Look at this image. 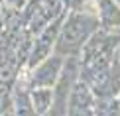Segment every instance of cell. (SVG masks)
<instances>
[{"mask_svg":"<svg viewBox=\"0 0 120 116\" xmlns=\"http://www.w3.org/2000/svg\"><path fill=\"white\" fill-rule=\"evenodd\" d=\"M32 104L28 102L26 97H20L18 98V116H32Z\"/></svg>","mask_w":120,"mask_h":116,"instance_id":"6","label":"cell"},{"mask_svg":"<svg viewBox=\"0 0 120 116\" xmlns=\"http://www.w3.org/2000/svg\"><path fill=\"white\" fill-rule=\"evenodd\" d=\"M98 26V20L91 18L87 14H71L67 24L61 30V36L57 39V51L59 53H77L79 47L85 43L89 34Z\"/></svg>","mask_w":120,"mask_h":116,"instance_id":"1","label":"cell"},{"mask_svg":"<svg viewBox=\"0 0 120 116\" xmlns=\"http://www.w3.org/2000/svg\"><path fill=\"white\" fill-rule=\"evenodd\" d=\"M101 8H102V24L106 28H118L120 26V8L112 0H102L101 2Z\"/></svg>","mask_w":120,"mask_h":116,"instance_id":"4","label":"cell"},{"mask_svg":"<svg viewBox=\"0 0 120 116\" xmlns=\"http://www.w3.org/2000/svg\"><path fill=\"white\" fill-rule=\"evenodd\" d=\"M32 97H34V108H36V112H43L51 104V90H47V89L34 90Z\"/></svg>","mask_w":120,"mask_h":116,"instance_id":"5","label":"cell"},{"mask_svg":"<svg viewBox=\"0 0 120 116\" xmlns=\"http://www.w3.org/2000/svg\"><path fill=\"white\" fill-rule=\"evenodd\" d=\"M59 24H61V18L57 20L53 26H47V30L39 36V39H38V43H36V49H34V53H32V65H36V63H39L43 57L47 55V51H49V45H51V41H53V37H55V34L59 32Z\"/></svg>","mask_w":120,"mask_h":116,"instance_id":"2","label":"cell"},{"mask_svg":"<svg viewBox=\"0 0 120 116\" xmlns=\"http://www.w3.org/2000/svg\"><path fill=\"white\" fill-rule=\"evenodd\" d=\"M59 67H61L59 57H53L51 61H47L45 65H41L39 71L36 73V77H34V85H51L53 81H55L57 73H59Z\"/></svg>","mask_w":120,"mask_h":116,"instance_id":"3","label":"cell"}]
</instances>
